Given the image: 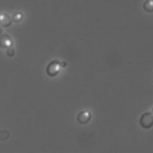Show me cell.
<instances>
[{"instance_id":"8","label":"cell","mask_w":153,"mask_h":153,"mask_svg":"<svg viewBox=\"0 0 153 153\" xmlns=\"http://www.w3.org/2000/svg\"><path fill=\"white\" fill-rule=\"evenodd\" d=\"M23 13L22 12H16V13L13 14V16H12V21L13 22H16V23H19V22H21L22 19H23Z\"/></svg>"},{"instance_id":"10","label":"cell","mask_w":153,"mask_h":153,"mask_svg":"<svg viewBox=\"0 0 153 153\" xmlns=\"http://www.w3.org/2000/svg\"><path fill=\"white\" fill-rule=\"evenodd\" d=\"M66 65H66L65 61H62V62H60V68H65Z\"/></svg>"},{"instance_id":"5","label":"cell","mask_w":153,"mask_h":153,"mask_svg":"<svg viewBox=\"0 0 153 153\" xmlns=\"http://www.w3.org/2000/svg\"><path fill=\"white\" fill-rule=\"evenodd\" d=\"M11 18L9 14L5 13V12H3V13H0V26L2 27H10L11 25Z\"/></svg>"},{"instance_id":"3","label":"cell","mask_w":153,"mask_h":153,"mask_svg":"<svg viewBox=\"0 0 153 153\" xmlns=\"http://www.w3.org/2000/svg\"><path fill=\"white\" fill-rule=\"evenodd\" d=\"M91 117H92L91 112L87 111V110H83V111H81L78 114V117H76V120H78L81 125H86L90 122Z\"/></svg>"},{"instance_id":"11","label":"cell","mask_w":153,"mask_h":153,"mask_svg":"<svg viewBox=\"0 0 153 153\" xmlns=\"http://www.w3.org/2000/svg\"><path fill=\"white\" fill-rule=\"evenodd\" d=\"M2 35V28H1V26H0V36Z\"/></svg>"},{"instance_id":"9","label":"cell","mask_w":153,"mask_h":153,"mask_svg":"<svg viewBox=\"0 0 153 153\" xmlns=\"http://www.w3.org/2000/svg\"><path fill=\"white\" fill-rule=\"evenodd\" d=\"M14 54H16V51H14V49H12L11 47H9V48L6 49V55L8 56V57H13Z\"/></svg>"},{"instance_id":"2","label":"cell","mask_w":153,"mask_h":153,"mask_svg":"<svg viewBox=\"0 0 153 153\" xmlns=\"http://www.w3.org/2000/svg\"><path fill=\"white\" fill-rule=\"evenodd\" d=\"M140 125L143 129H150L153 127V114L150 112L143 113L140 117Z\"/></svg>"},{"instance_id":"7","label":"cell","mask_w":153,"mask_h":153,"mask_svg":"<svg viewBox=\"0 0 153 153\" xmlns=\"http://www.w3.org/2000/svg\"><path fill=\"white\" fill-rule=\"evenodd\" d=\"M144 9L146 11H149V12H152L153 11V1L151 0H148L144 3Z\"/></svg>"},{"instance_id":"1","label":"cell","mask_w":153,"mask_h":153,"mask_svg":"<svg viewBox=\"0 0 153 153\" xmlns=\"http://www.w3.org/2000/svg\"><path fill=\"white\" fill-rule=\"evenodd\" d=\"M60 71V62L57 60H52L48 63L47 68H46V74L51 76V78H54L59 74Z\"/></svg>"},{"instance_id":"4","label":"cell","mask_w":153,"mask_h":153,"mask_svg":"<svg viewBox=\"0 0 153 153\" xmlns=\"http://www.w3.org/2000/svg\"><path fill=\"white\" fill-rule=\"evenodd\" d=\"M12 45V39L8 35H1L0 36V47L3 49H7L11 47Z\"/></svg>"},{"instance_id":"6","label":"cell","mask_w":153,"mask_h":153,"mask_svg":"<svg viewBox=\"0 0 153 153\" xmlns=\"http://www.w3.org/2000/svg\"><path fill=\"white\" fill-rule=\"evenodd\" d=\"M9 132L7 130H0V141H6L9 138Z\"/></svg>"}]
</instances>
